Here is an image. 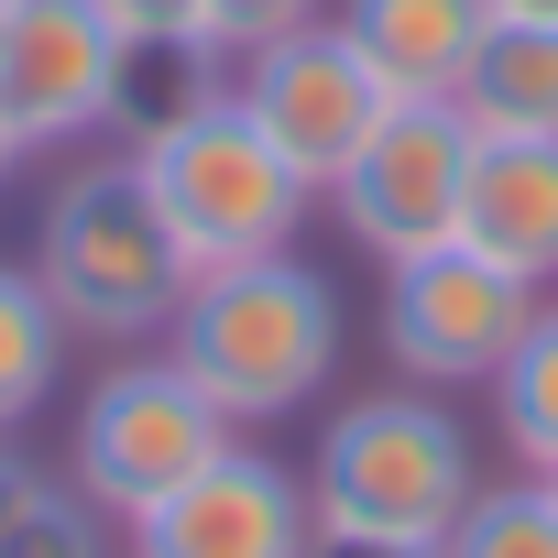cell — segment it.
I'll use <instances>...</instances> for the list:
<instances>
[{
  "instance_id": "6da1fadb",
  "label": "cell",
  "mask_w": 558,
  "mask_h": 558,
  "mask_svg": "<svg viewBox=\"0 0 558 558\" xmlns=\"http://www.w3.org/2000/svg\"><path fill=\"white\" fill-rule=\"evenodd\" d=\"M175 373L252 438V427H286L329 395L340 373V286L296 252H263V263H219L186 286L175 329H165Z\"/></svg>"
},
{
  "instance_id": "7a4b0ae2",
  "label": "cell",
  "mask_w": 558,
  "mask_h": 558,
  "mask_svg": "<svg viewBox=\"0 0 558 558\" xmlns=\"http://www.w3.org/2000/svg\"><path fill=\"white\" fill-rule=\"evenodd\" d=\"M34 286L45 307L66 318V340H99V351H143L175 329L186 286H197V263L175 252L165 208L143 197L132 154L121 165H66L45 186V219H34Z\"/></svg>"
},
{
  "instance_id": "3957f363",
  "label": "cell",
  "mask_w": 558,
  "mask_h": 558,
  "mask_svg": "<svg viewBox=\"0 0 558 558\" xmlns=\"http://www.w3.org/2000/svg\"><path fill=\"white\" fill-rule=\"evenodd\" d=\"M132 175H143V197L165 208V230H175V252H186L197 274L296 252V230H307V208H318V186L263 143V121H252L230 88H197V99L132 121Z\"/></svg>"
},
{
  "instance_id": "277c9868",
  "label": "cell",
  "mask_w": 558,
  "mask_h": 558,
  "mask_svg": "<svg viewBox=\"0 0 558 558\" xmlns=\"http://www.w3.org/2000/svg\"><path fill=\"white\" fill-rule=\"evenodd\" d=\"M471 493H482L471 427H460L449 395H427V384L351 395V405L318 427V460H307V514H318L329 536H405V547H438Z\"/></svg>"
},
{
  "instance_id": "5b68a950",
  "label": "cell",
  "mask_w": 558,
  "mask_h": 558,
  "mask_svg": "<svg viewBox=\"0 0 558 558\" xmlns=\"http://www.w3.org/2000/svg\"><path fill=\"white\" fill-rule=\"evenodd\" d=\"M230 438H241V427H230L165 351H132V362H110V373L88 384V405H77V427H66V482H77L110 525H132V514H154L175 482H197Z\"/></svg>"
},
{
  "instance_id": "8992f818",
  "label": "cell",
  "mask_w": 558,
  "mask_h": 558,
  "mask_svg": "<svg viewBox=\"0 0 558 558\" xmlns=\"http://www.w3.org/2000/svg\"><path fill=\"white\" fill-rule=\"evenodd\" d=\"M132 110V34L110 0H0V121L23 154H77Z\"/></svg>"
},
{
  "instance_id": "52a82bcc",
  "label": "cell",
  "mask_w": 558,
  "mask_h": 558,
  "mask_svg": "<svg viewBox=\"0 0 558 558\" xmlns=\"http://www.w3.org/2000/svg\"><path fill=\"white\" fill-rule=\"evenodd\" d=\"M536 307H547V296L514 286L504 263H482L471 241H438V252H416V263H384V351H395V373L427 384V395L493 384Z\"/></svg>"
},
{
  "instance_id": "ba28073f",
  "label": "cell",
  "mask_w": 558,
  "mask_h": 558,
  "mask_svg": "<svg viewBox=\"0 0 558 558\" xmlns=\"http://www.w3.org/2000/svg\"><path fill=\"white\" fill-rule=\"evenodd\" d=\"M230 99L263 121V143L286 154L318 197L351 175V154H362V143L384 132V110H395V88H384L373 56L340 34V12L307 23V34H286V45H263V56H241Z\"/></svg>"
},
{
  "instance_id": "9c48e42d",
  "label": "cell",
  "mask_w": 558,
  "mask_h": 558,
  "mask_svg": "<svg viewBox=\"0 0 558 558\" xmlns=\"http://www.w3.org/2000/svg\"><path fill=\"white\" fill-rule=\"evenodd\" d=\"M460 186H471V121H460V99H395L384 132L329 186V208H340V230H351L362 263H416V252L460 241Z\"/></svg>"
},
{
  "instance_id": "30bf717a",
  "label": "cell",
  "mask_w": 558,
  "mask_h": 558,
  "mask_svg": "<svg viewBox=\"0 0 558 558\" xmlns=\"http://www.w3.org/2000/svg\"><path fill=\"white\" fill-rule=\"evenodd\" d=\"M318 514H307V471H286L274 449L230 438L197 482H175L154 514L121 525V558H307Z\"/></svg>"
},
{
  "instance_id": "8fae6325",
  "label": "cell",
  "mask_w": 558,
  "mask_h": 558,
  "mask_svg": "<svg viewBox=\"0 0 558 558\" xmlns=\"http://www.w3.org/2000/svg\"><path fill=\"white\" fill-rule=\"evenodd\" d=\"M460 241L536 296L558 286V132H471Z\"/></svg>"
},
{
  "instance_id": "7c38bea8",
  "label": "cell",
  "mask_w": 558,
  "mask_h": 558,
  "mask_svg": "<svg viewBox=\"0 0 558 558\" xmlns=\"http://www.w3.org/2000/svg\"><path fill=\"white\" fill-rule=\"evenodd\" d=\"M482 23H493V0H340V34L373 56L395 99H449Z\"/></svg>"
},
{
  "instance_id": "4fadbf2b",
  "label": "cell",
  "mask_w": 558,
  "mask_h": 558,
  "mask_svg": "<svg viewBox=\"0 0 558 558\" xmlns=\"http://www.w3.org/2000/svg\"><path fill=\"white\" fill-rule=\"evenodd\" d=\"M449 99H460L471 132H558V23H504L493 12Z\"/></svg>"
},
{
  "instance_id": "5bb4252c",
  "label": "cell",
  "mask_w": 558,
  "mask_h": 558,
  "mask_svg": "<svg viewBox=\"0 0 558 558\" xmlns=\"http://www.w3.org/2000/svg\"><path fill=\"white\" fill-rule=\"evenodd\" d=\"M66 318L45 307V286H34V263H0V438L12 427H34L45 405H56V373H66Z\"/></svg>"
},
{
  "instance_id": "9a60e30c",
  "label": "cell",
  "mask_w": 558,
  "mask_h": 558,
  "mask_svg": "<svg viewBox=\"0 0 558 558\" xmlns=\"http://www.w3.org/2000/svg\"><path fill=\"white\" fill-rule=\"evenodd\" d=\"M493 438L514 449V471L558 482V307H536L525 340L504 351V373H493Z\"/></svg>"
},
{
  "instance_id": "2e32d148",
  "label": "cell",
  "mask_w": 558,
  "mask_h": 558,
  "mask_svg": "<svg viewBox=\"0 0 558 558\" xmlns=\"http://www.w3.org/2000/svg\"><path fill=\"white\" fill-rule=\"evenodd\" d=\"M0 558H121V536L77 482H45L12 460V482H0Z\"/></svg>"
},
{
  "instance_id": "e0dca14e",
  "label": "cell",
  "mask_w": 558,
  "mask_h": 558,
  "mask_svg": "<svg viewBox=\"0 0 558 558\" xmlns=\"http://www.w3.org/2000/svg\"><path fill=\"white\" fill-rule=\"evenodd\" d=\"M438 558H558V493H547L536 471L482 482V493L460 504V525L438 536Z\"/></svg>"
},
{
  "instance_id": "ac0fdd59",
  "label": "cell",
  "mask_w": 558,
  "mask_h": 558,
  "mask_svg": "<svg viewBox=\"0 0 558 558\" xmlns=\"http://www.w3.org/2000/svg\"><path fill=\"white\" fill-rule=\"evenodd\" d=\"M307 23H329V0H197V34H208V56H263V45H286V34H307Z\"/></svg>"
},
{
  "instance_id": "d6986e66",
  "label": "cell",
  "mask_w": 558,
  "mask_h": 558,
  "mask_svg": "<svg viewBox=\"0 0 558 558\" xmlns=\"http://www.w3.org/2000/svg\"><path fill=\"white\" fill-rule=\"evenodd\" d=\"M110 23L132 34V56H208L197 0H110Z\"/></svg>"
},
{
  "instance_id": "ffe728a7",
  "label": "cell",
  "mask_w": 558,
  "mask_h": 558,
  "mask_svg": "<svg viewBox=\"0 0 558 558\" xmlns=\"http://www.w3.org/2000/svg\"><path fill=\"white\" fill-rule=\"evenodd\" d=\"M307 558H438V547H405V536H307Z\"/></svg>"
},
{
  "instance_id": "44dd1931",
  "label": "cell",
  "mask_w": 558,
  "mask_h": 558,
  "mask_svg": "<svg viewBox=\"0 0 558 558\" xmlns=\"http://www.w3.org/2000/svg\"><path fill=\"white\" fill-rule=\"evenodd\" d=\"M504 23H558V0H493Z\"/></svg>"
},
{
  "instance_id": "7402d4cb",
  "label": "cell",
  "mask_w": 558,
  "mask_h": 558,
  "mask_svg": "<svg viewBox=\"0 0 558 558\" xmlns=\"http://www.w3.org/2000/svg\"><path fill=\"white\" fill-rule=\"evenodd\" d=\"M23 175V143H12V121H0V186H12Z\"/></svg>"
},
{
  "instance_id": "603a6c76",
  "label": "cell",
  "mask_w": 558,
  "mask_h": 558,
  "mask_svg": "<svg viewBox=\"0 0 558 558\" xmlns=\"http://www.w3.org/2000/svg\"><path fill=\"white\" fill-rule=\"evenodd\" d=\"M547 493H558V482H547Z\"/></svg>"
}]
</instances>
